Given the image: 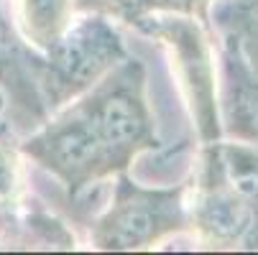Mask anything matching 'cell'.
Returning <instances> with one entry per match:
<instances>
[{
  "label": "cell",
  "instance_id": "277c9868",
  "mask_svg": "<svg viewBox=\"0 0 258 255\" xmlns=\"http://www.w3.org/2000/svg\"><path fill=\"white\" fill-rule=\"evenodd\" d=\"M154 230V217L146 209H128L118 217L115 222V232L110 237L115 247H128L133 242H141L151 235Z\"/></svg>",
  "mask_w": 258,
  "mask_h": 255
},
{
  "label": "cell",
  "instance_id": "3957f363",
  "mask_svg": "<svg viewBox=\"0 0 258 255\" xmlns=\"http://www.w3.org/2000/svg\"><path fill=\"white\" fill-rule=\"evenodd\" d=\"M100 148H102V138L97 135L95 128H85V125L69 128V130L59 133L56 140H54L56 158L64 166H72V168L90 166L97 158Z\"/></svg>",
  "mask_w": 258,
  "mask_h": 255
},
{
  "label": "cell",
  "instance_id": "7a4b0ae2",
  "mask_svg": "<svg viewBox=\"0 0 258 255\" xmlns=\"http://www.w3.org/2000/svg\"><path fill=\"white\" fill-rule=\"evenodd\" d=\"M107 41L102 36L92 33V31H80L72 39L61 41L59 51H56V64L69 79H87L105 64V51H107Z\"/></svg>",
  "mask_w": 258,
  "mask_h": 255
},
{
  "label": "cell",
  "instance_id": "5b68a950",
  "mask_svg": "<svg viewBox=\"0 0 258 255\" xmlns=\"http://www.w3.org/2000/svg\"><path fill=\"white\" fill-rule=\"evenodd\" d=\"M240 110H243V120L245 125L258 135V87H250L243 100H240Z\"/></svg>",
  "mask_w": 258,
  "mask_h": 255
},
{
  "label": "cell",
  "instance_id": "6da1fadb",
  "mask_svg": "<svg viewBox=\"0 0 258 255\" xmlns=\"http://www.w3.org/2000/svg\"><path fill=\"white\" fill-rule=\"evenodd\" d=\"M95 130L107 145H128L143 133V115L133 100L123 95L107 97L97 110Z\"/></svg>",
  "mask_w": 258,
  "mask_h": 255
}]
</instances>
